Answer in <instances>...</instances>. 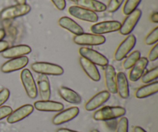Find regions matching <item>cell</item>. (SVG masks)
<instances>
[{
    "label": "cell",
    "mask_w": 158,
    "mask_h": 132,
    "mask_svg": "<svg viewBox=\"0 0 158 132\" xmlns=\"http://www.w3.org/2000/svg\"><path fill=\"white\" fill-rule=\"evenodd\" d=\"M116 132H128V119L123 117L118 121Z\"/></svg>",
    "instance_id": "cell-31"
},
{
    "label": "cell",
    "mask_w": 158,
    "mask_h": 132,
    "mask_svg": "<svg viewBox=\"0 0 158 132\" xmlns=\"http://www.w3.org/2000/svg\"><path fill=\"white\" fill-rule=\"evenodd\" d=\"M79 53L81 57H83L95 65L100 66H106L108 65L109 61L105 56L90 48L81 47L79 49Z\"/></svg>",
    "instance_id": "cell-6"
},
{
    "label": "cell",
    "mask_w": 158,
    "mask_h": 132,
    "mask_svg": "<svg viewBox=\"0 0 158 132\" xmlns=\"http://www.w3.org/2000/svg\"><path fill=\"white\" fill-rule=\"evenodd\" d=\"M158 59V44L155 43L154 47L151 49L149 54H148V61L154 62Z\"/></svg>",
    "instance_id": "cell-32"
},
{
    "label": "cell",
    "mask_w": 158,
    "mask_h": 132,
    "mask_svg": "<svg viewBox=\"0 0 158 132\" xmlns=\"http://www.w3.org/2000/svg\"><path fill=\"white\" fill-rule=\"evenodd\" d=\"M57 9L62 11L66 8V0H51Z\"/></svg>",
    "instance_id": "cell-35"
},
{
    "label": "cell",
    "mask_w": 158,
    "mask_h": 132,
    "mask_svg": "<svg viewBox=\"0 0 158 132\" xmlns=\"http://www.w3.org/2000/svg\"><path fill=\"white\" fill-rule=\"evenodd\" d=\"M140 2L141 0H127L123 9V14L128 15L134 12L135 9H137V7L139 6Z\"/></svg>",
    "instance_id": "cell-28"
},
{
    "label": "cell",
    "mask_w": 158,
    "mask_h": 132,
    "mask_svg": "<svg viewBox=\"0 0 158 132\" xmlns=\"http://www.w3.org/2000/svg\"><path fill=\"white\" fill-rule=\"evenodd\" d=\"M31 68L34 72L45 76H60L64 73L63 67L60 65L48 62H35L31 65Z\"/></svg>",
    "instance_id": "cell-2"
},
{
    "label": "cell",
    "mask_w": 158,
    "mask_h": 132,
    "mask_svg": "<svg viewBox=\"0 0 158 132\" xmlns=\"http://www.w3.org/2000/svg\"><path fill=\"white\" fill-rule=\"evenodd\" d=\"M58 23L62 28L66 29V30L70 32L71 33L74 34L75 36L80 35V34L83 33V28H82L78 23H76L74 20H73L72 19L69 18V17H66V16L61 17V18L59 19Z\"/></svg>",
    "instance_id": "cell-22"
},
{
    "label": "cell",
    "mask_w": 158,
    "mask_h": 132,
    "mask_svg": "<svg viewBox=\"0 0 158 132\" xmlns=\"http://www.w3.org/2000/svg\"><path fill=\"white\" fill-rule=\"evenodd\" d=\"M124 0H110L106 10L109 12H115L118 10Z\"/></svg>",
    "instance_id": "cell-30"
},
{
    "label": "cell",
    "mask_w": 158,
    "mask_h": 132,
    "mask_svg": "<svg viewBox=\"0 0 158 132\" xmlns=\"http://www.w3.org/2000/svg\"><path fill=\"white\" fill-rule=\"evenodd\" d=\"M79 113H80V109L77 107H72L63 110L54 116L52 121V124L55 125H60L70 121L78 115Z\"/></svg>",
    "instance_id": "cell-12"
},
{
    "label": "cell",
    "mask_w": 158,
    "mask_h": 132,
    "mask_svg": "<svg viewBox=\"0 0 158 132\" xmlns=\"http://www.w3.org/2000/svg\"><path fill=\"white\" fill-rule=\"evenodd\" d=\"M73 42L80 46H98L106 42V38L102 35L94 33H83L73 37Z\"/></svg>",
    "instance_id": "cell-5"
},
{
    "label": "cell",
    "mask_w": 158,
    "mask_h": 132,
    "mask_svg": "<svg viewBox=\"0 0 158 132\" xmlns=\"http://www.w3.org/2000/svg\"><path fill=\"white\" fill-rule=\"evenodd\" d=\"M34 108L31 104L23 105L17 108L7 117V122L9 124H15L27 117L33 112Z\"/></svg>",
    "instance_id": "cell-13"
},
{
    "label": "cell",
    "mask_w": 158,
    "mask_h": 132,
    "mask_svg": "<svg viewBox=\"0 0 158 132\" xmlns=\"http://www.w3.org/2000/svg\"><path fill=\"white\" fill-rule=\"evenodd\" d=\"M134 132H147L143 128H142L141 127L136 126L135 128H134Z\"/></svg>",
    "instance_id": "cell-38"
},
{
    "label": "cell",
    "mask_w": 158,
    "mask_h": 132,
    "mask_svg": "<svg viewBox=\"0 0 158 132\" xmlns=\"http://www.w3.org/2000/svg\"><path fill=\"white\" fill-rule=\"evenodd\" d=\"M110 94L107 91H103L97 93L91 97L85 105V109L87 111H92L97 109L109 100Z\"/></svg>",
    "instance_id": "cell-14"
},
{
    "label": "cell",
    "mask_w": 158,
    "mask_h": 132,
    "mask_svg": "<svg viewBox=\"0 0 158 132\" xmlns=\"http://www.w3.org/2000/svg\"><path fill=\"white\" fill-rule=\"evenodd\" d=\"M135 36L129 35L117 47L116 50L115 54H114V58L117 61H121L122 60L127 57V54L134 49L136 45Z\"/></svg>",
    "instance_id": "cell-8"
},
{
    "label": "cell",
    "mask_w": 158,
    "mask_h": 132,
    "mask_svg": "<svg viewBox=\"0 0 158 132\" xmlns=\"http://www.w3.org/2000/svg\"><path fill=\"white\" fill-rule=\"evenodd\" d=\"M31 10L30 6L28 4H17L6 8L0 12L2 20H9L23 16L29 13Z\"/></svg>",
    "instance_id": "cell-3"
},
{
    "label": "cell",
    "mask_w": 158,
    "mask_h": 132,
    "mask_svg": "<svg viewBox=\"0 0 158 132\" xmlns=\"http://www.w3.org/2000/svg\"><path fill=\"white\" fill-rule=\"evenodd\" d=\"M33 108L39 111L44 112H58L63 111L64 105L62 103L52 100H38L34 103Z\"/></svg>",
    "instance_id": "cell-17"
},
{
    "label": "cell",
    "mask_w": 158,
    "mask_h": 132,
    "mask_svg": "<svg viewBox=\"0 0 158 132\" xmlns=\"http://www.w3.org/2000/svg\"><path fill=\"white\" fill-rule=\"evenodd\" d=\"M91 132H100L98 131V130H97V129H94V130H92V131Z\"/></svg>",
    "instance_id": "cell-42"
},
{
    "label": "cell",
    "mask_w": 158,
    "mask_h": 132,
    "mask_svg": "<svg viewBox=\"0 0 158 132\" xmlns=\"http://www.w3.org/2000/svg\"><path fill=\"white\" fill-rule=\"evenodd\" d=\"M20 79L28 97L31 99H35L38 94V91L30 71L28 69H23L20 74Z\"/></svg>",
    "instance_id": "cell-4"
},
{
    "label": "cell",
    "mask_w": 158,
    "mask_h": 132,
    "mask_svg": "<svg viewBox=\"0 0 158 132\" xmlns=\"http://www.w3.org/2000/svg\"><path fill=\"white\" fill-rule=\"evenodd\" d=\"M80 64L83 68L85 74L89 77L92 80L95 82H98L100 80V74L99 72L97 66L93 63L89 62V60H86L83 57L80 58Z\"/></svg>",
    "instance_id": "cell-20"
},
{
    "label": "cell",
    "mask_w": 158,
    "mask_h": 132,
    "mask_svg": "<svg viewBox=\"0 0 158 132\" xmlns=\"http://www.w3.org/2000/svg\"><path fill=\"white\" fill-rule=\"evenodd\" d=\"M5 36H6V32H5L4 29H0V41L4 38Z\"/></svg>",
    "instance_id": "cell-40"
},
{
    "label": "cell",
    "mask_w": 158,
    "mask_h": 132,
    "mask_svg": "<svg viewBox=\"0 0 158 132\" xmlns=\"http://www.w3.org/2000/svg\"><path fill=\"white\" fill-rule=\"evenodd\" d=\"M157 91L158 82L155 81L154 83H148V84H146L138 88L135 93V97L138 99L146 98V97L157 94Z\"/></svg>",
    "instance_id": "cell-25"
},
{
    "label": "cell",
    "mask_w": 158,
    "mask_h": 132,
    "mask_svg": "<svg viewBox=\"0 0 158 132\" xmlns=\"http://www.w3.org/2000/svg\"><path fill=\"white\" fill-rule=\"evenodd\" d=\"M10 96V91L7 88H3L0 91V107L6 103Z\"/></svg>",
    "instance_id": "cell-33"
},
{
    "label": "cell",
    "mask_w": 158,
    "mask_h": 132,
    "mask_svg": "<svg viewBox=\"0 0 158 132\" xmlns=\"http://www.w3.org/2000/svg\"><path fill=\"white\" fill-rule=\"evenodd\" d=\"M117 93L123 99H127L129 97V83L126 74L123 72L117 74Z\"/></svg>",
    "instance_id": "cell-21"
},
{
    "label": "cell",
    "mask_w": 158,
    "mask_h": 132,
    "mask_svg": "<svg viewBox=\"0 0 158 132\" xmlns=\"http://www.w3.org/2000/svg\"><path fill=\"white\" fill-rule=\"evenodd\" d=\"M125 60L123 63V68L125 70L131 69L136 63V62L140 58V52L138 50L134 51L127 57H125Z\"/></svg>",
    "instance_id": "cell-26"
},
{
    "label": "cell",
    "mask_w": 158,
    "mask_h": 132,
    "mask_svg": "<svg viewBox=\"0 0 158 132\" xmlns=\"http://www.w3.org/2000/svg\"><path fill=\"white\" fill-rule=\"evenodd\" d=\"M121 23L118 21H104L96 23L90 28L91 32L96 35H103L105 33L116 32L120 29Z\"/></svg>",
    "instance_id": "cell-9"
},
{
    "label": "cell",
    "mask_w": 158,
    "mask_h": 132,
    "mask_svg": "<svg viewBox=\"0 0 158 132\" xmlns=\"http://www.w3.org/2000/svg\"><path fill=\"white\" fill-rule=\"evenodd\" d=\"M70 1H72V2H77V0H70Z\"/></svg>",
    "instance_id": "cell-43"
},
{
    "label": "cell",
    "mask_w": 158,
    "mask_h": 132,
    "mask_svg": "<svg viewBox=\"0 0 158 132\" xmlns=\"http://www.w3.org/2000/svg\"><path fill=\"white\" fill-rule=\"evenodd\" d=\"M69 13L72 16L83 20V21L89 22V23H96L98 20V15L96 12L89 11L88 9H83L78 6H72L68 9Z\"/></svg>",
    "instance_id": "cell-10"
},
{
    "label": "cell",
    "mask_w": 158,
    "mask_h": 132,
    "mask_svg": "<svg viewBox=\"0 0 158 132\" xmlns=\"http://www.w3.org/2000/svg\"><path fill=\"white\" fill-rule=\"evenodd\" d=\"M32 49L27 45H17V46L8 47L2 52V57L6 59H13L23 57L25 55L30 53Z\"/></svg>",
    "instance_id": "cell-15"
},
{
    "label": "cell",
    "mask_w": 158,
    "mask_h": 132,
    "mask_svg": "<svg viewBox=\"0 0 158 132\" xmlns=\"http://www.w3.org/2000/svg\"><path fill=\"white\" fill-rule=\"evenodd\" d=\"M141 10L137 9H135L133 12H131V14H129L120 26V29H119L120 33L123 36L129 35L135 28L136 25L137 24L140 17H141Z\"/></svg>",
    "instance_id": "cell-7"
},
{
    "label": "cell",
    "mask_w": 158,
    "mask_h": 132,
    "mask_svg": "<svg viewBox=\"0 0 158 132\" xmlns=\"http://www.w3.org/2000/svg\"><path fill=\"white\" fill-rule=\"evenodd\" d=\"M148 60L146 57H140L135 64L131 68L129 73V80L132 82H136L140 80L143 74L145 73L146 68L148 65Z\"/></svg>",
    "instance_id": "cell-16"
},
{
    "label": "cell",
    "mask_w": 158,
    "mask_h": 132,
    "mask_svg": "<svg viewBox=\"0 0 158 132\" xmlns=\"http://www.w3.org/2000/svg\"><path fill=\"white\" fill-rule=\"evenodd\" d=\"M126 114V110L122 107H110L106 106L100 108L94 114V119L96 121H106L114 120L118 117H123Z\"/></svg>",
    "instance_id": "cell-1"
},
{
    "label": "cell",
    "mask_w": 158,
    "mask_h": 132,
    "mask_svg": "<svg viewBox=\"0 0 158 132\" xmlns=\"http://www.w3.org/2000/svg\"><path fill=\"white\" fill-rule=\"evenodd\" d=\"M37 81V91H39L42 100H48L51 97V88L47 76L40 74Z\"/></svg>",
    "instance_id": "cell-19"
},
{
    "label": "cell",
    "mask_w": 158,
    "mask_h": 132,
    "mask_svg": "<svg viewBox=\"0 0 158 132\" xmlns=\"http://www.w3.org/2000/svg\"><path fill=\"white\" fill-rule=\"evenodd\" d=\"M12 112V109L9 106H1L0 107V121L7 117Z\"/></svg>",
    "instance_id": "cell-34"
},
{
    "label": "cell",
    "mask_w": 158,
    "mask_h": 132,
    "mask_svg": "<svg viewBox=\"0 0 158 132\" xmlns=\"http://www.w3.org/2000/svg\"><path fill=\"white\" fill-rule=\"evenodd\" d=\"M58 93L60 97L68 103L73 104H79L81 103V97L76 91H73L70 88L63 86L60 87L58 90Z\"/></svg>",
    "instance_id": "cell-23"
},
{
    "label": "cell",
    "mask_w": 158,
    "mask_h": 132,
    "mask_svg": "<svg viewBox=\"0 0 158 132\" xmlns=\"http://www.w3.org/2000/svg\"><path fill=\"white\" fill-rule=\"evenodd\" d=\"M151 19L153 23H158V12H154L151 15Z\"/></svg>",
    "instance_id": "cell-37"
},
{
    "label": "cell",
    "mask_w": 158,
    "mask_h": 132,
    "mask_svg": "<svg viewBox=\"0 0 158 132\" xmlns=\"http://www.w3.org/2000/svg\"><path fill=\"white\" fill-rule=\"evenodd\" d=\"M17 4H26V0H15Z\"/></svg>",
    "instance_id": "cell-41"
},
{
    "label": "cell",
    "mask_w": 158,
    "mask_h": 132,
    "mask_svg": "<svg viewBox=\"0 0 158 132\" xmlns=\"http://www.w3.org/2000/svg\"><path fill=\"white\" fill-rule=\"evenodd\" d=\"M105 84L110 94H117V74L114 67L106 65L104 70Z\"/></svg>",
    "instance_id": "cell-18"
},
{
    "label": "cell",
    "mask_w": 158,
    "mask_h": 132,
    "mask_svg": "<svg viewBox=\"0 0 158 132\" xmlns=\"http://www.w3.org/2000/svg\"><path fill=\"white\" fill-rule=\"evenodd\" d=\"M56 132H78L76 131H73V130L67 129V128H60L56 131Z\"/></svg>",
    "instance_id": "cell-39"
},
{
    "label": "cell",
    "mask_w": 158,
    "mask_h": 132,
    "mask_svg": "<svg viewBox=\"0 0 158 132\" xmlns=\"http://www.w3.org/2000/svg\"><path fill=\"white\" fill-rule=\"evenodd\" d=\"M158 41V27L154 28L145 38V43L147 45H153L157 43Z\"/></svg>",
    "instance_id": "cell-29"
},
{
    "label": "cell",
    "mask_w": 158,
    "mask_h": 132,
    "mask_svg": "<svg viewBox=\"0 0 158 132\" xmlns=\"http://www.w3.org/2000/svg\"><path fill=\"white\" fill-rule=\"evenodd\" d=\"M8 47H9V43H8V42L3 41V40L0 41V53L3 52Z\"/></svg>",
    "instance_id": "cell-36"
},
{
    "label": "cell",
    "mask_w": 158,
    "mask_h": 132,
    "mask_svg": "<svg viewBox=\"0 0 158 132\" xmlns=\"http://www.w3.org/2000/svg\"><path fill=\"white\" fill-rule=\"evenodd\" d=\"M158 77V66L153 68V69L147 71L146 73L143 74L141 77V80L143 83H148L150 82L153 81V80H157Z\"/></svg>",
    "instance_id": "cell-27"
},
{
    "label": "cell",
    "mask_w": 158,
    "mask_h": 132,
    "mask_svg": "<svg viewBox=\"0 0 158 132\" xmlns=\"http://www.w3.org/2000/svg\"><path fill=\"white\" fill-rule=\"evenodd\" d=\"M77 3L80 7L94 12H104L106 9V5L97 0H77Z\"/></svg>",
    "instance_id": "cell-24"
},
{
    "label": "cell",
    "mask_w": 158,
    "mask_h": 132,
    "mask_svg": "<svg viewBox=\"0 0 158 132\" xmlns=\"http://www.w3.org/2000/svg\"><path fill=\"white\" fill-rule=\"evenodd\" d=\"M29 63V58L26 56L13 58L3 63L1 66V71L4 74L14 72L24 68Z\"/></svg>",
    "instance_id": "cell-11"
}]
</instances>
